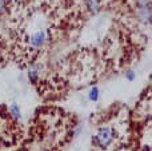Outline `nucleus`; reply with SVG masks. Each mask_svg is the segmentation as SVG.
<instances>
[{
    "label": "nucleus",
    "instance_id": "nucleus-1",
    "mask_svg": "<svg viewBox=\"0 0 152 151\" xmlns=\"http://www.w3.org/2000/svg\"><path fill=\"white\" fill-rule=\"evenodd\" d=\"M113 139V130L109 127H101L96 135V142L100 147H107Z\"/></svg>",
    "mask_w": 152,
    "mask_h": 151
},
{
    "label": "nucleus",
    "instance_id": "nucleus-2",
    "mask_svg": "<svg viewBox=\"0 0 152 151\" xmlns=\"http://www.w3.org/2000/svg\"><path fill=\"white\" fill-rule=\"evenodd\" d=\"M47 42V32L45 31H37L29 38V44L33 48H40Z\"/></svg>",
    "mask_w": 152,
    "mask_h": 151
},
{
    "label": "nucleus",
    "instance_id": "nucleus-3",
    "mask_svg": "<svg viewBox=\"0 0 152 151\" xmlns=\"http://www.w3.org/2000/svg\"><path fill=\"white\" fill-rule=\"evenodd\" d=\"M136 15L143 24H149V22H151V7H140V8H137Z\"/></svg>",
    "mask_w": 152,
    "mask_h": 151
},
{
    "label": "nucleus",
    "instance_id": "nucleus-4",
    "mask_svg": "<svg viewBox=\"0 0 152 151\" xmlns=\"http://www.w3.org/2000/svg\"><path fill=\"white\" fill-rule=\"evenodd\" d=\"M87 8L92 14L99 12V9H100V0H87Z\"/></svg>",
    "mask_w": 152,
    "mask_h": 151
},
{
    "label": "nucleus",
    "instance_id": "nucleus-5",
    "mask_svg": "<svg viewBox=\"0 0 152 151\" xmlns=\"http://www.w3.org/2000/svg\"><path fill=\"white\" fill-rule=\"evenodd\" d=\"M11 114H12V115H13V118H15L16 120H19V119L21 118L20 107H19L17 104H12V106H11Z\"/></svg>",
    "mask_w": 152,
    "mask_h": 151
},
{
    "label": "nucleus",
    "instance_id": "nucleus-6",
    "mask_svg": "<svg viewBox=\"0 0 152 151\" xmlns=\"http://www.w3.org/2000/svg\"><path fill=\"white\" fill-rule=\"evenodd\" d=\"M29 79H31V82H36L37 76H39V70H37V67H31L29 68Z\"/></svg>",
    "mask_w": 152,
    "mask_h": 151
},
{
    "label": "nucleus",
    "instance_id": "nucleus-7",
    "mask_svg": "<svg viewBox=\"0 0 152 151\" xmlns=\"http://www.w3.org/2000/svg\"><path fill=\"white\" fill-rule=\"evenodd\" d=\"M88 96H89V99L92 100V102H96V100L99 99V88H97V87H93V88H91Z\"/></svg>",
    "mask_w": 152,
    "mask_h": 151
},
{
    "label": "nucleus",
    "instance_id": "nucleus-8",
    "mask_svg": "<svg viewBox=\"0 0 152 151\" xmlns=\"http://www.w3.org/2000/svg\"><path fill=\"white\" fill-rule=\"evenodd\" d=\"M140 7H151V0H137V8Z\"/></svg>",
    "mask_w": 152,
    "mask_h": 151
},
{
    "label": "nucleus",
    "instance_id": "nucleus-9",
    "mask_svg": "<svg viewBox=\"0 0 152 151\" xmlns=\"http://www.w3.org/2000/svg\"><path fill=\"white\" fill-rule=\"evenodd\" d=\"M5 11V0H0V15Z\"/></svg>",
    "mask_w": 152,
    "mask_h": 151
},
{
    "label": "nucleus",
    "instance_id": "nucleus-10",
    "mask_svg": "<svg viewBox=\"0 0 152 151\" xmlns=\"http://www.w3.org/2000/svg\"><path fill=\"white\" fill-rule=\"evenodd\" d=\"M127 78H128V80H133V79H135V72H133V71H128Z\"/></svg>",
    "mask_w": 152,
    "mask_h": 151
},
{
    "label": "nucleus",
    "instance_id": "nucleus-11",
    "mask_svg": "<svg viewBox=\"0 0 152 151\" xmlns=\"http://www.w3.org/2000/svg\"><path fill=\"white\" fill-rule=\"evenodd\" d=\"M44 151H49V150H44Z\"/></svg>",
    "mask_w": 152,
    "mask_h": 151
}]
</instances>
